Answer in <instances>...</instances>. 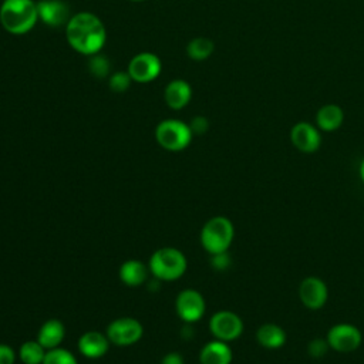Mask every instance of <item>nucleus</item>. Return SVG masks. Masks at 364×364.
Returning a JSON list of instances; mask_svg holds the SVG:
<instances>
[{"mask_svg": "<svg viewBox=\"0 0 364 364\" xmlns=\"http://www.w3.org/2000/svg\"><path fill=\"white\" fill-rule=\"evenodd\" d=\"M109 340L105 333L90 330L80 336L78 338V351L81 355L90 360H97L104 357L109 350Z\"/></svg>", "mask_w": 364, "mask_h": 364, "instance_id": "obj_14", "label": "nucleus"}, {"mask_svg": "<svg viewBox=\"0 0 364 364\" xmlns=\"http://www.w3.org/2000/svg\"><path fill=\"white\" fill-rule=\"evenodd\" d=\"M159 364H185L183 361V357L181 353H176V351H171L168 354H165L162 358H161V363Z\"/></svg>", "mask_w": 364, "mask_h": 364, "instance_id": "obj_30", "label": "nucleus"}, {"mask_svg": "<svg viewBox=\"0 0 364 364\" xmlns=\"http://www.w3.org/2000/svg\"><path fill=\"white\" fill-rule=\"evenodd\" d=\"M233 360L232 348L229 343L213 338L203 344L199 351V363L200 364H230Z\"/></svg>", "mask_w": 364, "mask_h": 364, "instance_id": "obj_15", "label": "nucleus"}, {"mask_svg": "<svg viewBox=\"0 0 364 364\" xmlns=\"http://www.w3.org/2000/svg\"><path fill=\"white\" fill-rule=\"evenodd\" d=\"M189 128L192 131V134L195 135H202L208 131L209 128V121L205 117H195L191 122H189Z\"/></svg>", "mask_w": 364, "mask_h": 364, "instance_id": "obj_27", "label": "nucleus"}, {"mask_svg": "<svg viewBox=\"0 0 364 364\" xmlns=\"http://www.w3.org/2000/svg\"><path fill=\"white\" fill-rule=\"evenodd\" d=\"M165 102L172 109H182L186 107L192 97L191 85L183 80H172L164 92Z\"/></svg>", "mask_w": 364, "mask_h": 364, "instance_id": "obj_20", "label": "nucleus"}, {"mask_svg": "<svg viewBox=\"0 0 364 364\" xmlns=\"http://www.w3.org/2000/svg\"><path fill=\"white\" fill-rule=\"evenodd\" d=\"M287 334L276 323H264L256 331V341L266 350H279L286 344Z\"/></svg>", "mask_w": 364, "mask_h": 364, "instance_id": "obj_18", "label": "nucleus"}, {"mask_svg": "<svg viewBox=\"0 0 364 364\" xmlns=\"http://www.w3.org/2000/svg\"><path fill=\"white\" fill-rule=\"evenodd\" d=\"M192 131L189 124L179 119H164L155 128L156 142L166 151L178 152L189 146L192 141Z\"/></svg>", "mask_w": 364, "mask_h": 364, "instance_id": "obj_5", "label": "nucleus"}, {"mask_svg": "<svg viewBox=\"0 0 364 364\" xmlns=\"http://www.w3.org/2000/svg\"><path fill=\"white\" fill-rule=\"evenodd\" d=\"M149 273L159 282H175L181 279L186 269V256L176 247L165 246L156 249L148 260Z\"/></svg>", "mask_w": 364, "mask_h": 364, "instance_id": "obj_3", "label": "nucleus"}, {"mask_svg": "<svg viewBox=\"0 0 364 364\" xmlns=\"http://www.w3.org/2000/svg\"><path fill=\"white\" fill-rule=\"evenodd\" d=\"M43 364H78L74 354L63 347L47 350Z\"/></svg>", "mask_w": 364, "mask_h": 364, "instance_id": "obj_23", "label": "nucleus"}, {"mask_svg": "<svg viewBox=\"0 0 364 364\" xmlns=\"http://www.w3.org/2000/svg\"><path fill=\"white\" fill-rule=\"evenodd\" d=\"M328 346L337 353H353L363 343L360 328L350 323H337L331 326L326 334Z\"/></svg>", "mask_w": 364, "mask_h": 364, "instance_id": "obj_8", "label": "nucleus"}, {"mask_svg": "<svg viewBox=\"0 0 364 364\" xmlns=\"http://www.w3.org/2000/svg\"><path fill=\"white\" fill-rule=\"evenodd\" d=\"M38 18L48 27L67 26L70 21V9L63 0H40L37 3Z\"/></svg>", "mask_w": 364, "mask_h": 364, "instance_id": "obj_13", "label": "nucleus"}, {"mask_svg": "<svg viewBox=\"0 0 364 364\" xmlns=\"http://www.w3.org/2000/svg\"><path fill=\"white\" fill-rule=\"evenodd\" d=\"M210 264H212L216 270H225V269H228L229 264H230V257H229L228 252L218 253V255H210Z\"/></svg>", "mask_w": 364, "mask_h": 364, "instance_id": "obj_28", "label": "nucleus"}, {"mask_svg": "<svg viewBox=\"0 0 364 364\" xmlns=\"http://www.w3.org/2000/svg\"><path fill=\"white\" fill-rule=\"evenodd\" d=\"M68 44L84 55H92L101 51L107 40V31L102 21L90 11L74 14L65 26Z\"/></svg>", "mask_w": 364, "mask_h": 364, "instance_id": "obj_1", "label": "nucleus"}, {"mask_svg": "<svg viewBox=\"0 0 364 364\" xmlns=\"http://www.w3.org/2000/svg\"><path fill=\"white\" fill-rule=\"evenodd\" d=\"M131 1H142V0H131Z\"/></svg>", "mask_w": 364, "mask_h": 364, "instance_id": "obj_32", "label": "nucleus"}, {"mask_svg": "<svg viewBox=\"0 0 364 364\" xmlns=\"http://www.w3.org/2000/svg\"><path fill=\"white\" fill-rule=\"evenodd\" d=\"M111 344L127 347L138 343L144 336V327L139 320L134 317H118L112 320L105 330Z\"/></svg>", "mask_w": 364, "mask_h": 364, "instance_id": "obj_6", "label": "nucleus"}, {"mask_svg": "<svg viewBox=\"0 0 364 364\" xmlns=\"http://www.w3.org/2000/svg\"><path fill=\"white\" fill-rule=\"evenodd\" d=\"M37 20V3L33 0H4L0 6V23L11 34L30 31Z\"/></svg>", "mask_w": 364, "mask_h": 364, "instance_id": "obj_2", "label": "nucleus"}, {"mask_svg": "<svg viewBox=\"0 0 364 364\" xmlns=\"http://www.w3.org/2000/svg\"><path fill=\"white\" fill-rule=\"evenodd\" d=\"M161 73V60L152 53H139L128 64V74L135 82H151Z\"/></svg>", "mask_w": 364, "mask_h": 364, "instance_id": "obj_12", "label": "nucleus"}, {"mask_svg": "<svg viewBox=\"0 0 364 364\" xmlns=\"http://www.w3.org/2000/svg\"><path fill=\"white\" fill-rule=\"evenodd\" d=\"M65 338V327L64 323L58 318L46 320L37 333V341L46 348L51 350L60 347Z\"/></svg>", "mask_w": 364, "mask_h": 364, "instance_id": "obj_17", "label": "nucleus"}, {"mask_svg": "<svg viewBox=\"0 0 364 364\" xmlns=\"http://www.w3.org/2000/svg\"><path fill=\"white\" fill-rule=\"evenodd\" d=\"M330 350L328 341L327 338H313L309 341L307 344V354L313 358H321L327 354V351Z\"/></svg>", "mask_w": 364, "mask_h": 364, "instance_id": "obj_26", "label": "nucleus"}, {"mask_svg": "<svg viewBox=\"0 0 364 364\" xmlns=\"http://www.w3.org/2000/svg\"><path fill=\"white\" fill-rule=\"evenodd\" d=\"M119 280L128 287H138L148 280L149 267L138 259L125 260L118 270Z\"/></svg>", "mask_w": 364, "mask_h": 364, "instance_id": "obj_16", "label": "nucleus"}, {"mask_svg": "<svg viewBox=\"0 0 364 364\" xmlns=\"http://www.w3.org/2000/svg\"><path fill=\"white\" fill-rule=\"evenodd\" d=\"M243 320L230 310H219L209 318V331L213 338L230 343L237 340L243 333Z\"/></svg>", "mask_w": 364, "mask_h": 364, "instance_id": "obj_7", "label": "nucleus"}, {"mask_svg": "<svg viewBox=\"0 0 364 364\" xmlns=\"http://www.w3.org/2000/svg\"><path fill=\"white\" fill-rule=\"evenodd\" d=\"M290 142L297 151L303 154H313L321 145L320 129L317 125L307 121L296 122L290 129Z\"/></svg>", "mask_w": 364, "mask_h": 364, "instance_id": "obj_11", "label": "nucleus"}, {"mask_svg": "<svg viewBox=\"0 0 364 364\" xmlns=\"http://www.w3.org/2000/svg\"><path fill=\"white\" fill-rule=\"evenodd\" d=\"M358 173H360V179H361V182L364 183V158H363V161H361V164H360Z\"/></svg>", "mask_w": 364, "mask_h": 364, "instance_id": "obj_31", "label": "nucleus"}, {"mask_svg": "<svg viewBox=\"0 0 364 364\" xmlns=\"http://www.w3.org/2000/svg\"><path fill=\"white\" fill-rule=\"evenodd\" d=\"M199 239L209 255L228 252L235 239V226L226 216H213L203 223Z\"/></svg>", "mask_w": 364, "mask_h": 364, "instance_id": "obj_4", "label": "nucleus"}, {"mask_svg": "<svg viewBox=\"0 0 364 364\" xmlns=\"http://www.w3.org/2000/svg\"><path fill=\"white\" fill-rule=\"evenodd\" d=\"M213 50H215L213 41L206 37H196V38L191 40L186 47L188 55L195 61H203V60L209 58L210 54L213 53Z\"/></svg>", "mask_w": 364, "mask_h": 364, "instance_id": "obj_22", "label": "nucleus"}, {"mask_svg": "<svg viewBox=\"0 0 364 364\" xmlns=\"http://www.w3.org/2000/svg\"><path fill=\"white\" fill-rule=\"evenodd\" d=\"M16 351L11 346L0 343V364H14Z\"/></svg>", "mask_w": 364, "mask_h": 364, "instance_id": "obj_29", "label": "nucleus"}, {"mask_svg": "<svg viewBox=\"0 0 364 364\" xmlns=\"http://www.w3.org/2000/svg\"><path fill=\"white\" fill-rule=\"evenodd\" d=\"M175 311L183 323L192 324L200 320L206 311L205 297L195 289H183L175 299Z\"/></svg>", "mask_w": 364, "mask_h": 364, "instance_id": "obj_9", "label": "nucleus"}, {"mask_svg": "<svg viewBox=\"0 0 364 364\" xmlns=\"http://www.w3.org/2000/svg\"><path fill=\"white\" fill-rule=\"evenodd\" d=\"M47 350L37 340H27L18 348V358L23 364H43Z\"/></svg>", "mask_w": 364, "mask_h": 364, "instance_id": "obj_21", "label": "nucleus"}, {"mask_svg": "<svg viewBox=\"0 0 364 364\" xmlns=\"http://www.w3.org/2000/svg\"><path fill=\"white\" fill-rule=\"evenodd\" d=\"M131 75L128 74V71L127 73H124V71H119V73H115V74H112L111 77H109V81H108V84H109V88L114 91V92H124V91H127L128 90V87H129V84H131Z\"/></svg>", "mask_w": 364, "mask_h": 364, "instance_id": "obj_25", "label": "nucleus"}, {"mask_svg": "<svg viewBox=\"0 0 364 364\" xmlns=\"http://www.w3.org/2000/svg\"><path fill=\"white\" fill-rule=\"evenodd\" d=\"M344 122V111L337 104H324L316 114V125L320 131H337Z\"/></svg>", "mask_w": 364, "mask_h": 364, "instance_id": "obj_19", "label": "nucleus"}, {"mask_svg": "<svg viewBox=\"0 0 364 364\" xmlns=\"http://www.w3.org/2000/svg\"><path fill=\"white\" fill-rule=\"evenodd\" d=\"M88 68H90V73L95 78H105L108 75V73H109L111 63H109V60L105 55L97 53V54L90 55Z\"/></svg>", "mask_w": 364, "mask_h": 364, "instance_id": "obj_24", "label": "nucleus"}, {"mask_svg": "<svg viewBox=\"0 0 364 364\" xmlns=\"http://www.w3.org/2000/svg\"><path fill=\"white\" fill-rule=\"evenodd\" d=\"M299 299L310 310L321 309L328 300V287L317 276H307L299 284Z\"/></svg>", "mask_w": 364, "mask_h": 364, "instance_id": "obj_10", "label": "nucleus"}]
</instances>
